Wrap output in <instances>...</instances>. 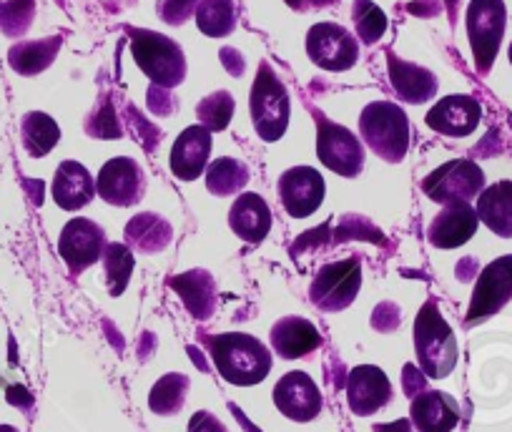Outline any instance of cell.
Returning a JSON list of instances; mask_svg holds the SVG:
<instances>
[{
	"instance_id": "cell-1",
	"label": "cell",
	"mask_w": 512,
	"mask_h": 432,
	"mask_svg": "<svg viewBox=\"0 0 512 432\" xmlns=\"http://www.w3.org/2000/svg\"><path fill=\"white\" fill-rule=\"evenodd\" d=\"M201 345L209 350L216 372L231 385H259L272 370V352L267 345L244 332L201 335Z\"/></svg>"
},
{
	"instance_id": "cell-2",
	"label": "cell",
	"mask_w": 512,
	"mask_h": 432,
	"mask_svg": "<svg viewBox=\"0 0 512 432\" xmlns=\"http://www.w3.org/2000/svg\"><path fill=\"white\" fill-rule=\"evenodd\" d=\"M415 355L427 380H445L457 367V337L435 299H427L415 319Z\"/></svg>"
},
{
	"instance_id": "cell-3",
	"label": "cell",
	"mask_w": 512,
	"mask_h": 432,
	"mask_svg": "<svg viewBox=\"0 0 512 432\" xmlns=\"http://www.w3.org/2000/svg\"><path fill=\"white\" fill-rule=\"evenodd\" d=\"M249 114L256 136L267 141V144H274V141L287 134L289 116H292V98H289L282 78L274 73V68L267 61H262L254 83H251Z\"/></svg>"
},
{
	"instance_id": "cell-4",
	"label": "cell",
	"mask_w": 512,
	"mask_h": 432,
	"mask_svg": "<svg viewBox=\"0 0 512 432\" xmlns=\"http://www.w3.org/2000/svg\"><path fill=\"white\" fill-rule=\"evenodd\" d=\"M364 144L387 164H400L410 149V119L392 101H372L359 116Z\"/></svg>"
},
{
	"instance_id": "cell-5",
	"label": "cell",
	"mask_w": 512,
	"mask_h": 432,
	"mask_svg": "<svg viewBox=\"0 0 512 432\" xmlns=\"http://www.w3.org/2000/svg\"><path fill=\"white\" fill-rule=\"evenodd\" d=\"M131 38V53L141 71L149 76L154 86L171 88L181 86L186 78V56L174 38L164 33L146 31V28H126Z\"/></svg>"
},
{
	"instance_id": "cell-6",
	"label": "cell",
	"mask_w": 512,
	"mask_h": 432,
	"mask_svg": "<svg viewBox=\"0 0 512 432\" xmlns=\"http://www.w3.org/2000/svg\"><path fill=\"white\" fill-rule=\"evenodd\" d=\"M465 26L472 58H475V71L480 76H487L492 71V63H495L507 28L505 0H470Z\"/></svg>"
},
{
	"instance_id": "cell-7",
	"label": "cell",
	"mask_w": 512,
	"mask_h": 432,
	"mask_svg": "<svg viewBox=\"0 0 512 432\" xmlns=\"http://www.w3.org/2000/svg\"><path fill=\"white\" fill-rule=\"evenodd\" d=\"M317 121V156L329 171L354 179L364 169V146L347 126L329 121L322 111L312 108Z\"/></svg>"
},
{
	"instance_id": "cell-8",
	"label": "cell",
	"mask_w": 512,
	"mask_h": 432,
	"mask_svg": "<svg viewBox=\"0 0 512 432\" xmlns=\"http://www.w3.org/2000/svg\"><path fill=\"white\" fill-rule=\"evenodd\" d=\"M359 287H362V262L359 257H349L319 269L309 287V299L322 312H342L357 299Z\"/></svg>"
},
{
	"instance_id": "cell-9",
	"label": "cell",
	"mask_w": 512,
	"mask_h": 432,
	"mask_svg": "<svg viewBox=\"0 0 512 432\" xmlns=\"http://www.w3.org/2000/svg\"><path fill=\"white\" fill-rule=\"evenodd\" d=\"M485 189V174L472 159H452L422 181V191L437 204H470Z\"/></svg>"
},
{
	"instance_id": "cell-10",
	"label": "cell",
	"mask_w": 512,
	"mask_h": 432,
	"mask_svg": "<svg viewBox=\"0 0 512 432\" xmlns=\"http://www.w3.org/2000/svg\"><path fill=\"white\" fill-rule=\"evenodd\" d=\"M307 56L329 73H344L359 61V43L339 23H317L307 33Z\"/></svg>"
},
{
	"instance_id": "cell-11",
	"label": "cell",
	"mask_w": 512,
	"mask_h": 432,
	"mask_svg": "<svg viewBox=\"0 0 512 432\" xmlns=\"http://www.w3.org/2000/svg\"><path fill=\"white\" fill-rule=\"evenodd\" d=\"M512 299V254L497 257L495 262L487 264L480 272L472 292L470 309H467L465 327H475V324L485 322L492 314L500 312L507 302Z\"/></svg>"
},
{
	"instance_id": "cell-12",
	"label": "cell",
	"mask_w": 512,
	"mask_h": 432,
	"mask_svg": "<svg viewBox=\"0 0 512 432\" xmlns=\"http://www.w3.org/2000/svg\"><path fill=\"white\" fill-rule=\"evenodd\" d=\"M106 247V232H103L101 224L91 222V219H83V216L71 219L63 227L61 237H58V254H61V259L66 262L68 272L73 277H78L91 264L103 259Z\"/></svg>"
},
{
	"instance_id": "cell-13",
	"label": "cell",
	"mask_w": 512,
	"mask_h": 432,
	"mask_svg": "<svg viewBox=\"0 0 512 432\" xmlns=\"http://www.w3.org/2000/svg\"><path fill=\"white\" fill-rule=\"evenodd\" d=\"M96 191L111 206H134L144 199L146 174L136 159L116 156L98 171Z\"/></svg>"
},
{
	"instance_id": "cell-14",
	"label": "cell",
	"mask_w": 512,
	"mask_h": 432,
	"mask_svg": "<svg viewBox=\"0 0 512 432\" xmlns=\"http://www.w3.org/2000/svg\"><path fill=\"white\" fill-rule=\"evenodd\" d=\"M327 184L312 166H294L279 176V199L292 219H307L322 206Z\"/></svg>"
},
{
	"instance_id": "cell-15",
	"label": "cell",
	"mask_w": 512,
	"mask_h": 432,
	"mask_svg": "<svg viewBox=\"0 0 512 432\" xmlns=\"http://www.w3.org/2000/svg\"><path fill=\"white\" fill-rule=\"evenodd\" d=\"M482 106L475 96L467 93H452V96L440 98L435 106L427 111L425 121L432 131L450 139H465L480 126Z\"/></svg>"
},
{
	"instance_id": "cell-16",
	"label": "cell",
	"mask_w": 512,
	"mask_h": 432,
	"mask_svg": "<svg viewBox=\"0 0 512 432\" xmlns=\"http://www.w3.org/2000/svg\"><path fill=\"white\" fill-rule=\"evenodd\" d=\"M274 405L294 422H312L322 412V392L307 372H287L274 387Z\"/></svg>"
},
{
	"instance_id": "cell-17",
	"label": "cell",
	"mask_w": 512,
	"mask_h": 432,
	"mask_svg": "<svg viewBox=\"0 0 512 432\" xmlns=\"http://www.w3.org/2000/svg\"><path fill=\"white\" fill-rule=\"evenodd\" d=\"M392 400V382L379 367L359 365L347 375V405L354 415L369 417Z\"/></svg>"
},
{
	"instance_id": "cell-18",
	"label": "cell",
	"mask_w": 512,
	"mask_h": 432,
	"mask_svg": "<svg viewBox=\"0 0 512 432\" xmlns=\"http://www.w3.org/2000/svg\"><path fill=\"white\" fill-rule=\"evenodd\" d=\"M209 156L211 131L201 124H194L181 131V136L171 146V171H174L176 179L194 181L206 171Z\"/></svg>"
},
{
	"instance_id": "cell-19",
	"label": "cell",
	"mask_w": 512,
	"mask_h": 432,
	"mask_svg": "<svg viewBox=\"0 0 512 432\" xmlns=\"http://www.w3.org/2000/svg\"><path fill=\"white\" fill-rule=\"evenodd\" d=\"M477 224H480V216L472 209V204H447L432 219L427 239L437 249H457L475 237Z\"/></svg>"
},
{
	"instance_id": "cell-20",
	"label": "cell",
	"mask_w": 512,
	"mask_h": 432,
	"mask_svg": "<svg viewBox=\"0 0 512 432\" xmlns=\"http://www.w3.org/2000/svg\"><path fill=\"white\" fill-rule=\"evenodd\" d=\"M410 422L417 432H452L460 422V405L447 392L425 390L412 397Z\"/></svg>"
},
{
	"instance_id": "cell-21",
	"label": "cell",
	"mask_w": 512,
	"mask_h": 432,
	"mask_svg": "<svg viewBox=\"0 0 512 432\" xmlns=\"http://www.w3.org/2000/svg\"><path fill=\"white\" fill-rule=\"evenodd\" d=\"M387 71H390V83L400 101L417 106V103H427L437 96L440 81L430 68L402 61L400 56L390 51L387 53Z\"/></svg>"
},
{
	"instance_id": "cell-22",
	"label": "cell",
	"mask_w": 512,
	"mask_h": 432,
	"mask_svg": "<svg viewBox=\"0 0 512 432\" xmlns=\"http://www.w3.org/2000/svg\"><path fill=\"white\" fill-rule=\"evenodd\" d=\"M269 340H272L274 352L282 360H302V357L312 355L314 350L322 347V335L304 317H282L272 327Z\"/></svg>"
},
{
	"instance_id": "cell-23",
	"label": "cell",
	"mask_w": 512,
	"mask_h": 432,
	"mask_svg": "<svg viewBox=\"0 0 512 432\" xmlns=\"http://www.w3.org/2000/svg\"><path fill=\"white\" fill-rule=\"evenodd\" d=\"M51 196L63 211H78L88 206L96 196V181L91 171L78 161H63L56 169L51 184Z\"/></svg>"
},
{
	"instance_id": "cell-24",
	"label": "cell",
	"mask_w": 512,
	"mask_h": 432,
	"mask_svg": "<svg viewBox=\"0 0 512 432\" xmlns=\"http://www.w3.org/2000/svg\"><path fill=\"white\" fill-rule=\"evenodd\" d=\"M229 227L239 239L262 244L272 229V209L259 194H241L229 209Z\"/></svg>"
},
{
	"instance_id": "cell-25",
	"label": "cell",
	"mask_w": 512,
	"mask_h": 432,
	"mask_svg": "<svg viewBox=\"0 0 512 432\" xmlns=\"http://www.w3.org/2000/svg\"><path fill=\"white\" fill-rule=\"evenodd\" d=\"M169 287L179 294L194 319H209L216 312V282L206 269H191L171 277Z\"/></svg>"
},
{
	"instance_id": "cell-26",
	"label": "cell",
	"mask_w": 512,
	"mask_h": 432,
	"mask_svg": "<svg viewBox=\"0 0 512 432\" xmlns=\"http://www.w3.org/2000/svg\"><path fill=\"white\" fill-rule=\"evenodd\" d=\"M477 216L492 234L502 239L512 237V181H497V184L482 189L477 196Z\"/></svg>"
},
{
	"instance_id": "cell-27",
	"label": "cell",
	"mask_w": 512,
	"mask_h": 432,
	"mask_svg": "<svg viewBox=\"0 0 512 432\" xmlns=\"http://www.w3.org/2000/svg\"><path fill=\"white\" fill-rule=\"evenodd\" d=\"M174 239V229L166 222L164 216L151 214V211H144V214H136L131 222L126 224V244L131 247V252L139 254H156L164 252L166 247Z\"/></svg>"
},
{
	"instance_id": "cell-28",
	"label": "cell",
	"mask_w": 512,
	"mask_h": 432,
	"mask_svg": "<svg viewBox=\"0 0 512 432\" xmlns=\"http://www.w3.org/2000/svg\"><path fill=\"white\" fill-rule=\"evenodd\" d=\"M61 36L41 38V41H26L18 43L8 51V63L16 73L21 76H36V73H43L53 61H56L58 51H61Z\"/></svg>"
},
{
	"instance_id": "cell-29",
	"label": "cell",
	"mask_w": 512,
	"mask_h": 432,
	"mask_svg": "<svg viewBox=\"0 0 512 432\" xmlns=\"http://www.w3.org/2000/svg\"><path fill=\"white\" fill-rule=\"evenodd\" d=\"M21 139L23 149L33 156V159H43V156L51 154L56 149V144L61 141V129H58L56 119L43 111H31V114L23 116L21 121Z\"/></svg>"
},
{
	"instance_id": "cell-30",
	"label": "cell",
	"mask_w": 512,
	"mask_h": 432,
	"mask_svg": "<svg viewBox=\"0 0 512 432\" xmlns=\"http://www.w3.org/2000/svg\"><path fill=\"white\" fill-rule=\"evenodd\" d=\"M194 18L204 36L226 38L236 31L239 6H236V0H199Z\"/></svg>"
},
{
	"instance_id": "cell-31",
	"label": "cell",
	"mask_w": 512,
	"mask_h": 432,
	"mask_svg": "<svg viewBox=\"0 0 512 432\" xmlns=\"http://www.w3.org/2000/svg\"><path fill=\"white\" fill-rule=\"evenodd\" d=\"M249 184V166L239 159H216L206 166V189L214 196H234Z\"/></svg>"
},
{
	"instance_id": "cell-32",
	"label": "cell",
	"mask_w": 512,
	"mask_h": 432,
	"mask_svg": "<svg viewBox=\"0 0 512 432\" xmlns=\"http://www.w3.org/2000/svg\"><path fill=\"white\" fill-rule=\"evenodd\" d=\"M189 377L181 375V372H171V375H164L154 387H151L149 395V407L151 412L161 417H169L181 412L184 407L186 395H189Z\"/></svg>"
},
{
	"instance_id": "cell-33",
	"label": "cell",
	"mask_w": 512,
	"mask_h": 432,
	"mask_svg": "<svg viewBox=\"0 0 512 432\" xmlns=\"http://www.w3.org/2000/svg\"><path fill=\"white\" fill-rule=\"evenodd\" d=\"M134 252L128 244L111 242L103 252V269H106V284L111 297H121L126 292L128 282H131V272H134Z\"/></svg>"
},
{
	"instance_id": "cell-34",
	"label": "cell",
	"mask_w": 512,
	"mask_h": 432,
	"mask_svg": "<svg viewBox=\"0 0 512 432\" xmlns=\"http://www.w3.org/2000/svg\"><path fill=\"white\" fill-rule=\"evenodd\" d=\"M83 129H86V134L91 136V139H106V141L123 139L121 116H118L116 103H113V98L108 96V93H103V96L98 98L96 108L86 116Z\"/></svg>"
},
{
	"instance_id": "cell-35",
	"label": "cell",
	"mask_w": 512,
	"mask_h": 432,
	"mask_svg": "<svg viewBox=\"0 0 512 432\" xmlns=\"http://www.w3.org/2000/svg\"><path fill=\"white\" fill-rule=\"evenodd\" d=\"M352 21L357 28V38L364 46H374L387 33V16H384L382 8L374 6L372 0H354Z\"/></svg>"
},
{
	"instance_id": "cell-36",
	"label": "cell",
	"mask_w": 512,
	"mask_h": 432,
	"mask_svg": "<svg viewBox=\"0 0 512 432\" xmlns=\"http://www.w3.org/2000/svg\"><path fill=\"white\" fill-rule=\"evenodd\" d=\"M234 108V96L229 91H214L201 98L199 106H196V116H199V124L214 134V131H224L231 124Z\"/></svg>"
},
{
	"instance_id": "cell-37",
	"label": "cell",
	"mask_w": 512,
	"mask_h": 432,
	"mask_svg": "<svg viewBox=\"0 0 512 432\" xmlns=\"http://www.w3.org/2000/svg\"><path fill=\"white\" fill-rule=\"evenodd\" d=\"M36 16V0H8L0 13V31L6 36H23Z\"/></svg>"
},
{
	"instance_id": "cell-38",
	"label": "cell",
	"mask_w": 512,
	"mask_h": 432,
	"mask_svg": "<svg viewBox=\"0 0 512 432\" xmlns=\"http://www.w3.org/2000/svg\"><path fill=\"white\" fill-rule=\"evenodd\" d=\"M123 116H126L128 124L134 126V139H139L141 144H144L146 151H154L156 146H159L161 131L156 129V126L151 124L144 114H141L134 103H126V106H123Z\"/></svg>"
},
{
	"instance_id": "cell-39",
	"label": "cell",
	"mask_w": 512,
	"mask_h": 432,
	"mask_svg": "<svg viewBox=\"0 0 512 432\" xmlns=\"http://www.w3.org/2000/svg\"><path fill=\"white\" fill-rule=\"evenodd\" d=\"M334 237L337 239H367V242H372V244L382 242V232H379V229L374 227L369 219H364V216H359V214L344 216L342 224H339L337 232H334Z\"/></svg>"
},
{
	"instance_id": "cell-40",
	"label": "cell",
	"mask_w": 512,
	"mask_h": 432,
	"mask_svg": "<svg viewBox=\"0 0 512 432\" xmlns=\"http://www.w3.org/2000/svg\"><path fill=\"white\" fill-rule=\"evenodd\" d=\"M199 0H161L159 16L169 26H184L189 18L196 16Z\"/></svg>"
},
{
	"instance_id": "cell-41",
	"label": "cell",
	"mask_w": 512,
	"mask_h": 432,
	"mask_svg": "<svg viewBox=\"0 0 512 432\" xmlns=\"http://www.w3.org/2000/svg\"><path fill=\"white\" fill-rule=\"evenodd\" d=\"M146 103H149V111L154 116H171L179 111V98L174 96V91L154 86V83H151L149 93H146Z\"/></svg>"
},
{
	"instance_id": "cell-42",
	"label": "cell",
	"mask_w": 512,
	"mask_h": 432,
	"mask_svg": "<svg viewBox=\"0 0 512 432\" xmlns=\"http://www.w3.org/2000/svg\"><path fill=\"white\" fill-rule=\"evenodd\" d=\"M400 314V307H397L395 302H382L372 312V330L384 332V335H387V332H395L402 322Z\"/></svg>"
},
{
	"instance_id": "cell-43",
	"label": "cell",
	"mask_w": 512,
	"mask_h": 432,
	"mask_svg": "<svg viewBox=\"0 0 512 432\" xmlns=\"http://www.w3.org/2000/svg\"><path fill=\"white\" fill-rule=\"evenodd\" d=\"M402 387H405L407 397H417L420 392L427 390V377L415 365H405V370H402Z\"/></svg>"
},
{
	"instance_id": "cell-44",
	"label": "cell",
	"mask_w": 512,
	"mask_h": 432,
	"mask_svg": "<svg viewBox=\"0 0 512 432\" xmlns=\"http://www.w3.org/2000/svg\"><path fill=\"white\" fill-rule=\"evenodd\" d=\"M189 432H229V430H226L224 422L216 420L211 412L201 410V412H196L194 417H191Z\"/></svg>"
},
{
	"instance_id": "cell-45",
	"label": "cell",
	"mask_w": 512,
	"mask_h": 432,
	"mask_svg": "<svg viewBox=\"0 0 512 432\" xmlns=\"http://www.w3.org/2000/svg\"><path fill=\"white\" fill-rule=\"evenodd\" d=\"M219 58H221V63H224V68L231 73V76H234V78L244 76L246 61H244V56L236 51V48H221Z\"/></svg>"
},
{
	"instance_id": "cell-46",
	"label": "cell",
	"mask_w": 512,
	"mask_h": 432,
	"mask_svg": "<svg viewBox=\"0 0 512 432\" xmlns=\"http://www.w3.org/2000/svg\"><path fill=\"white\" fill-rule=\"evenodd\" d=\"M407 11H410L412 16L432 18L442 11V6H440V0H412L410 6H407Z\"/></svg>"
},
{
	"instance_id": "cell-47",
	"label": "cell",
	"mask_w": 512,
	"mask_h": 432,
	"mask_svg": "<svg viewBox=\"0 0 512 432\" xmlns=\"http://www.w3.org/2000/svg\"><path fill=\"white\" fill-rule=\"evenodd\" d=\"M455 272H457V279H460V282H470L472 277H477V259L465 257L460 264H457Z\"/></svg>"
},
{
	"instance_id": "cell-48",
	"label": "cell",
	"mask_w": 512,
	"mask_h": 432,
	"mask_svg": "<svg viewBox=\"0 0 512 432\" xmlns=\"http://www.w3.org/2000/svg\"><path fill=\"white\" fill-rule=\"evenodd\" d=\"M8 402H13V405H18V407H23V410H26V407L33 405V397L28 395L26 387L13 385L11 390H8Z\"/></svg>"
},
{
	"instance_id": "cell-49",
	"label": "cell",
	"mask_w": 512,
	"mask_h": 432,
	"mask_svg": "<svg viewBox=\"0 0 512 432\" xmlns=\"http://www.w3.org/2000/svg\"><path fill=\"white\" fill-rule=\"evenodd\" d=\"M374 432H415L410 420H395V422H382V425H374Z\"/></svg>"
},
{
	"instance_id": "cell-50",
	"label": "cell",
	"mask_w": 512,
	"mask_h": 432,
	"mask_svg": "<svg viewBox=\"0 0 512 432\" xmlns=\"http://www.w3.org/2000/svg\"><path fill=\"white\" fill-rule=\"evenodd\" d=\"M294 11H309V8H327L334 6L337 0H287Z\"/></svg>"
},
{
	"instance_id": "cell-51",
	"label": "cell",
	"mask_w": 512,
	"mask_h": 432,
	"mask_svg": "<svg viewBox=\"0 0 512 432\" xmlns=\"http://www.w3.org/2000/svg\"><path fill=\"white\" fill-rule=\"evenodd\" d=\"M141 342H144V345H141L139 352H141V357H146L156 347V340H154V335H149V332H146V335L141 337Z\"/></svg>"
},
{
	"instance_id": "cell-52",
	"label": "cell",
	"mask_w": 512,
	"mask_h": 432,
	"mask_svg": "<svg viewBox=\"0 0 512 432\" xmlns=\"http://www.w3.org/2000/svg\"><path fill=\"white\" fill-rule=\"evenodd\" d=\"M447 8V16H450V23H455L457 18V6H460V0H442Z\"/></svg>"
},
{
	"instance_id": "cell-53",
	"label": "cell",
	"mask_w": 512,
	"mask_h": 432,
	"mask_svg": "<svg viewBox=\"0 0 512 432\" xmlns=\"http://www.w3.org/2000/svg\"><path fill=\"white\" fill-rule=\"evenodd\" d=\"M0 432H18L13 425H0Z\"/></svg>"
},
{
	"instance_id": "cell-54",
	"label": "cell",
	"mask_w": 512,
	"mask_h": 432,
	"mask_svg": "<svg viewBox=\"0 0 512 432\" xmlns=\"http://www.w3.org/2000/svg\"><path fill=\"white\" fill-rule=\"evenodd\" d=\"M507 56H510V63H512V43H510V53H507Z\"/></svg>"
}]
</instances>
